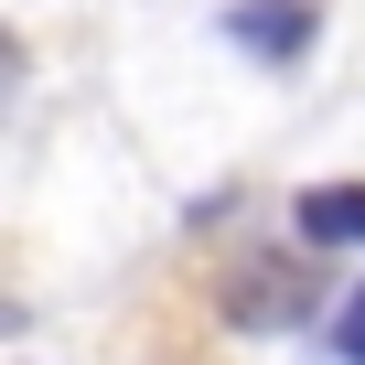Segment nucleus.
Segmentation results:
<instances>
[{
  "instance_id": "obj_3",
  "label": "nucleus",
  "mask_w": 365,
  "mask_h": 365,
  "mask_svg": "<svg viewBox=\"0 0 365 365\" xmlns=\"http://www.w3.org/2000/svg\"><path fill=\"white\" fill-rule=\"evenodd\" d=\"M333 354L365 365V290H344V322H333Z\"/></svg>"
},
{
  "instance_id": "obj_1",
  "label": "nucleus",
  "mask_w": 365,
  "mask_h": 365,
  "mask_svg": "<svg viewBox=\"0 0 365 365\" xmlns=\"http://www.w3.org/2000/svg\"><path fill=\"white\" fill-rule=\"evenodd\" d=\"M226 33H237V43H258L269 65H301V54H312V0H237Z\"/></svg>"
},
{
  "instance_id": "obj_2",
  "label": "nucleus",
  "mask_w": 365,
  "mask_h": 365,
  "mask_svg": "<svg viewBox=\"0 0 365 365\" xmlns=\"http://www.w3.org/2000/svg\"><path fill=\"white\" fill-rule=\"evenodd\" d=\"M301 237L312 247H365V182H312L301 194Z\"/></svg>"
}]
</instances>
